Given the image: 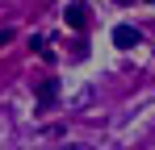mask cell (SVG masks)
Returning <instances> with one entry per match:
<instances>
[{
  "label": "cell",
  "instance_id": "6da1fadb",
  "mask_svg": "<svg viewBox=\"0 0 155 150\" xmlns=\"http://www.w3.org/2000/svg\"><path fill=\"white\" fill-rule=\"evenodd\" d=\"M63 21L84 33V29H88V4H67V8H63Z\"/></svg>",
  "mask_w": 155,
  "mask_h": 150
},
{
  "label": "cell",
  "instance_id": "5b68a950",
  "mask_svg": "<svg viewBox=\"0 0 155 150\" xmlns=\"http://www.w3.org/2000/svg\"><path fill=\"white\" fill-rule=\"evenodd\" d=\"M147 4H155V0H147Z\"/></svg>",
  "mask_w": 155,
  "mask_h": 150
},
{
  "label": "cell",
  "instance_id": "7a4b0ae2",
  "mask_svg": "<svg viewBox=\"0 0 155 150\" xmlns=\"http://www.w3.org/2000/svg\"><path fill=\"white\" fill-rule=\"evenodd\" d=\"M113 46L134 50V46H138V29H134V25H117V29H113Z\"/></svg>",
  "mask_w": 155,
  "mask_h": 150
},
{
  "label": "cell",
  "instance_id": "277c9868",
  "mask_svg": "<svg viewBox=\"0 0 155 150\" xmlns=\"http://www.w3.org/2000/svg\"><path fill=\"white\" fill-rule=\"evenodd\" d=\"M4 42H13V29H0V46H4Z\"/></svg>",
  "mask_w": 155,
  "mask_h": 150
},
{
  "label": "cell",
  "instance_id": "3957f363",
  "mask_svg": "<svg viewBox=\"0 0 155 150\" xmlns=\"http://www.w3.org/2000/svg\"><path fill=\"white\" fill-rule=\"evenodd\" d=\"M54 96H59V79H42V83H38V104L46 108Z\"/></svg>",
  "mask_w": 155,
  "mask_h": 150
}]
</instances>
